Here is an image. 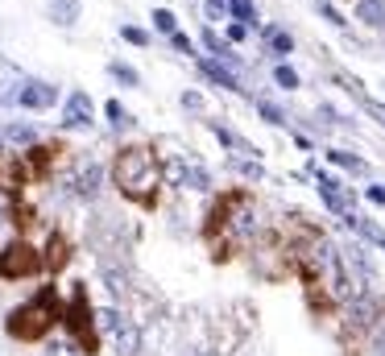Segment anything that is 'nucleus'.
Returning <instances> with one entry per match:
<instances>
[{
  "mask_svg": "<svg viewBox=\"0 0 385 356\" xmlns=\"http://www.w3.org/2000/svg\"><path fill=\"white\" fill-rule=\"evenodd\" d=\"M112 182L121 186V195H128L141 207L158 203V186H162V166L158 153L149 145H125L112 158Z\"/></svg>",
  "mask_w": 385,
  "mask_h": 356,
  "instance_id": "nucleus-1",
  "label": "nucleus"
},
{
  "mask_svg": "<svg viewBox=\"0 0 385 356\" xmlns=\"http://www.w3.org/2000/svg\"><path fill=\"white\" fill-rule=\"evenodd\" d=\"M62 319V303H58V290L54 286H42L29 303H21V307H13L8 319H4V331L13 336V340H21V344H38L46 340L50 331H54V323Z\"/></svg>",
  "mask_w": 385,
  "mask_h": 356,
  "instance_id": "nucleus-2",
  "label": "nucleus"
},
{
  "mask_svg": "<svg viewBox=\"0 0 385 356\" xmlns=\"http://www.w3.org/2000/svg\"><path fill=\"white\" fill-rule=\"evenodd\" d=\"M62 323H67L75 348H79L83 356L100 352V331H95V311H91V303H87V286H75L71 303L62 307Z\"/></svg>",
  "mask_w": 385,
  "mask_h": 356,
  "instance_id": "nucleus-3",
  "label": "nucleus"
},
{
  "mask_svg": "<svg viewBox=\"0 0 385 356\" xmlns=\"http://www.w3.org/2000/svg\"><path fill=\"white\" fill-rule=\"evenodd\" d=\"M34 273H42V253H38V249H34L25 236L0 249V278H4V282L34 278Z\"/></svg>",
  "mask_w": 385,
  "mask_h": 356,
  "instance_id": "nucleus-4",
  "label": "nucleus"
},
{
  "mask_svg": "<svg viewBox=\"0 0 385 356\" xmlns=\"http://www.w3.org/2000/svg\"><path fill=\"white\" fill-rule=\"evenodd\" d=\"M241 207H249V195H245V191H228V195H219V203L208 212V228H203V232L215 240V232H224L228 224L236 220Z\"/></svg>",
  "mask_w": 385,
  "mask_h": 356,
  "instance_id": "nucleus-5",
  "label": "nucleus"
},
{
  "mask_svg": "<svg viewBox=\"0 0 385 356\" xmlns=\"http://www.w3.org/2000/svg\"><path fill=\"white\" fill-rule=\"evenodd\" d=\"M29 182L25 174V162H21V153H13V149H0V195H21V186Z\"/></svg>",
  "mask_w": 385,
  "mask_h": 356,
  "instance_id": "nucleus-6",
  "label": "nucleus"
},
{
  "mask_svg": "<svg viewBox=\"0 0 385 356\" xmlns=\"http://www.w3.org/2000/svg\"><path fill=\"white\" fill-rule=\"evenodd\" d=\"M58 153H62V145H29V149L21 153L29 182H46L50 170H54V158H58Z\"/></svg>",
  "mask_w": 385,
  "mask_h": 356,
  "instance_id": "nucleus-7",
  "label": "nucleus"
},
{
  "mask_svg": "<svg viewBox=\"0 0 385 356\" xmlns=\"http://www.w3.org/2000/svg\"><path fill=\"white\" fill-rule=\"evenodd\" d=\"M67 261H71V240H67L62 232H50V240H46V253H42V269L58 273Z\"/></svg>",
  "mask_w": 385,
  "mask_h": 356,
  "instance_id": "nucleus-8",
  "label": "nucleus"
},
{
  "mask_svg": "<svg viewBox=\"0 0 385 356\" xmlns=\"http://www.w3.org/2000/svg\"><path fill=\"white\" fill-rule=\"evenodd\" d=\"M17 100H21V108H50L54 100H58V88H50V83H25V88L17 91Z\"/></svg>",
  "mask_w": 385,
  "mask_h": 356,
  "instance_id": "nucleus-9",
  "label": "nucleus"
},
{
  "mask_svg": "<svg viewBox=\"0 0 385 356\" xmlns=\"http://www.w3.org/2000/svg\"><path fill=\"white\" fill-rule=\"evenodd\" d=\"M67 129H83L91 125V100H87V91H75L71 100H67V121H62Z\"/></svg>",
  "mask_w": 385,
  "mask_h": 356,
  "instance_id": "nucleus-10",
  "label": "nucleus"
},
{
  "mask_svg": "<svg viewBox=\"0 0 385 356\" xmlns=\"http://www.w3.org/2000/svg\"><path fill=\"white\" fill-rule=\"evenodd\" d=\"M319 195H323V203H327L332 212H340V216H348V212H352L348 195L340 191V182H336L332 174H319Z\"/></svg>",
  "mask_w": 385,
  "mask_h": 356,
  "instance_id": "nucleus-11",
  "label": "nucleus"
},
{
  "mask_svg": "<svg viewBox=\"0 0 385 356\" xmlns=\"http://www.w3.org/2000/svg\"><path fill=\"white\" fill-rule=\"evenodd\" d=\"M336 83H340V88L348 91V95H352V100H356V104H360V108H365L369 116H373V121H381V125H385V104H377V100H369V95H365V88H360L356 79H344V75H340Z\"/></svg>",
  "mask_w": 385,
  "mask_h": 356,
  "instance_id": "nucleus-12",
  "label": "nucleus"
},
{
  "mask_svg": "<svg viewBox=\"0 0 385 356\" xmlns=\"http://www.w3.org/2000/svg\"><path fill=\"white\" fill-rule=\"evenodd\" d=\"M348 319H352L356 327H369L373 319H381V307H377V299H352V307H348Z\"/></svg>",
  "mask_w": 385,
  "mask_h": 356,
  "instance_id": "nucleus-13",
  "label": "nucleus"
},
{
  "mask_svg": "<svg viewBox=\"0 0 385 356\" xmlns=\"http://www.w3.org/2000/svg\"><path fill=\"white\" fill-rule=\"evenodd\" d=\"M137 348H141V331H137L128 319H121V323H116V352H121V356H133Z\"/></svg>",
  "mask_w": 385,
  "mask_h": 356,
  "instance_id": "nucleus-14",
  "label": "nucleus"
},
{
  "mask_svg": "<svg viewBox=\"0 0 385 356\" xmlns=\"http://www.w3.org/2000/svg\"><path fill=\"white\" fill-rule=\"evenodd\" d=\"M356 21H365V25H385V0H356Z\"/></svg>",
  "mask_w": 385,
  "mask_h": 356,
  "instance_id": "nucleus-15",
  "label": "nucleus"
},
{
  "mask_svg": "<svg viewBox=\"0 0 385 356\" xmlns=\"http://www.w3.org/2000/svg\"><path fill=\"white\" fill-rule=\"evenodd\" d=\"M100 178H104V170H100V166H95V162H87L83 170H79V178H75V191H79V195H87V199H91V195H95V191H100Z\"/></svg>",
  "mask_w": 385,
  "mask_h": 356,
  "instance_id": "nucleus-16",
  "label": "nucleus"
},
{
  "mask_svg": "<svg viewBox=\"0 0 385 356\" xmlns=\"http://www.w3.org/2000/svg\"><path fill=\"white\" fill-rule=\"evenodd\" d=\"M50 17L58 25H75L79 21V0H50Z\"/></svg>",
  "mask_w": 385,
  "mask_h": 356,
  "instance_id": "nucleus-17",
  "label": "nucleus"
},
{
  "mask_svg": "<svg viewBox=\"0 0 385 356\" xmlns=\"http://www.w3.org/2000/svg\"><path fill=\"white\" fill-rule=\"evenodd\" d=\"M203 75H208V79H215L219 88H232V91H241V83H236V75H232V71H224L219 62H203Z\"/></svg>",
  "mask_w": 385,
  "mask_h": 356,
  "instance_id": "nucleus-18",
  "label": "nucleus"
},
{
  "mask_svg": "<svg viewBox=\"0 0 385 356\" xmlns=\"http://www.w3.org/2000/svg\"><path fill=\"white\" fill-rule=\"evenodd\" d=\"M8 220L25 232V228H34V224H38V216H34V207H29V203H13V207H8Z\"/></svg>",
  "mask_w": 385,
  "mask_h": 356,
  "instance_id": "nucleus-19",
  "label": "nucleus"
},
{
  "mask_svg": "<svg viewBox=\"0 0 385 356\" xmlns=\"http://www.w3.org/2000/svg\"><path fill=\"white\" fill-rule=\"evenodd\" d=\"M228 13L241 21V25H249V21H257V8H253V0H228Z\"/></svg>",
  "mask_w": 385,
  "mask_h": 356,
  "instance_id": "nucleus-20",
  "label": "nucleus"
},
{
  "mask_svg": "<svg viewBox=\"0 0 385 356\" xmlns=\"http://www.w3.org/2000/svg\"><path fill=\"white\" fill-rule=\"evenodd\" d=\"M327 158H332L336 166H344V170H352V174H365V162H360V158H352V153H344V149H332Z\"/></svg>",
  "mask_w": 385,
  "mask_h": 356,
  "instance_id": "nucleus-21",
  "label": "nucleus"
},
{
  "mask_svg": "<svg viewBox=\"0 0 385 356\" xmlns=\"http://www.w3.org/2000/svg\"><path fill=\"white\" fill-rule=\"evenodd\" d=\"M265 38H269V46H273L278 54H290V50H295V38H290L286 29H265Z\"/></svg>",
  "mask_w": 385,
  "mask_h": 356,
  "instance_id": "nucleus-22",
  "label": "nucleus"
},
{
  "mask_svg": "<svg viewBox=\"0 0 385 356\" xmlns=\"http://www.w3.org/2000/svg\"><path fill=\"white\" fill-rule=\"evenodd\" d=\"M203 46H208L212 54H219V58H232L228 42H219V34H215V29H203Z\"/></svg>",
  "mask_w": 385,
  "mask_h": 356,
  "instance_id": "nucleus-23",
  "label": "nucleus"
},
{
  "mask_svg": "<svg viewBox=\"0 0 385 356\" xmlns=\"http://www.w3.org/2000/svg\"><path fill=\"white\" fill-rule=\"evenodd\" d=\"M273 79H278V88H286V91L299 88V75H295L290 67H278V71H273Z\"/></svg>",
  "mask_w": 385,
  "mask_h": 356,
  "instance_id": "nucleus-24",
  "label": "nucleus"
},
{
  "mask_svg": "<svg viewBox=\"0 0 385 356\" xmlns=\"http://www.w3.org/2000/svg\"><path fill=\"white\" fill-rule=\"evenodd\" d=\"M154 25H158L162 34H174V25H178V21H174L170 8H158V13H154Z\"/></svg>",
  "mask_w": 385,
  "mask_h": 356,
  "instance_id": "nucleus-25",
  "label": "nucleus"
},
{
  "mask_svg": "<svg viewBox=\"0 0 385 356\" xmlns=\"http://www.w3.org/2000/svg\"><path fill=\"white\" fill-rule=\"evenodd\" d=\"M108 71H112V75H116L121 83H128V88H137V71H133V67H121V62H112Z\"/></svg>",
  "mask_w": 385,
  "mask_h": 356,
  "instance_id": "nucleus-26",
  "label": "nucleus"
},
{
  "mask_svg": "<svg viewBox=\"0 0 385 356\" xmlns=\"http://www.w3.org/2000/svg\"><path fill=\"white\" fill-rule=\"evenodd\" d=\"M257 108H261V116H265V121H269V125H286V116H282V112H278V108H273V104H269V100H261V104H257Z\"/></svg>",
  "mask_w": 385,
  "mask_h": 356,
  "instance_id": "nucleus-27",
  "label": "nucleus"
},
{
  "mask_svg": "<svg viewBox=\"0 0 385 356\" xmlns=\"http://www.w3.org/2000/svg\"><path fill=\"white\" fill-rule=\"evenodd\" d=\"M121 38H125V42H133V46H145V42H149V34H145V29H137V25H125V29H121Z\"/></svg>",
  "mask_w": 385,
  "mask_h": 356,
  "instance_id": "nucleus-28",
  "label": "nucleus"
},
{
  "mask_svg": "<svg viewBox=\"0 0 385 356\" xmlns=\"http://www.w3.org/2000/svg\"><path fill=\"white\" fill-rule=\"evenodd\" d=\"M4 137H8V141H34V129H25V125H8Z\"/></svg>",
  "mask_w": 385,
  "mask_h": 356,
  "instance_id": "nucleus-29",
  "label": "nucleus"
},
{
  "mask_svg": "<svg viewBox=\"0 0 385 356\" xmlns=\"http://www.w3.org/2000/svg\"><path fill=\"white\" fill-rule=\"evenodd\" d=\"M108 121H112V125H128L125 108H121V104H116V100H108Z\"/></svg>",
  "mask_w": 385,
  "mask_h": 356,
  "instance_id": "nucleus-30",
  "label": "nucleus"
},
{
  "mask_svg": "<svg viewBox=\"0 0 385 356\" xmlns=\"http://www.w3.org/2000/svg\"><path fill=\"white\" fill-rule=\"evenodd\" d=\"M50 356H83L75 344H50Z\"/></svg>",
  "mask_w": 385,
  "mask_h": 356,
  "instance_id": "nucleus-31",
  "label": "nucleus"
},
{
  "mask_svg": "<svg viewBox=\"0 0 385 356\" xmlns=\"http://www.w3.org/2000/svg\"><path fill=\"white\" fill-rule=\"evenodd\" d=\"M170 42H174V50H182V54H191V38H187V34H178V29H174V34H170Z\"/></svg>",
  "mask_w": 385,
  "mask_h": 356,
  "instance_id": "nucleus-32",
  "label": "nucleus"
},
{
  "mask_svg": "<svg viewBox=\"0 0 385 356\" xmlns=\"http://www.w3.org/2000/svg\"><path fill=\"white\" fill-rule=\"evenodd\" d=\"M224 13H228V4H224V0H208V17H215V21H219Z\"/></svg>",
  "mask_w": 385,
  "mask_h": 356,
  "instance_id": "nucleus-33",
  "label": "nucleus"
},
{
  "mask_svg": "<svg viewBox=\"0 0 385 356\" xmlns=\"http://www.w3.org/2000/svg\"><path fill=\"white\" fill-rule=\"evenodd\" d=\"M245 34H249V25H241V21L228 29V38H232V42H245Z\"/></svg>",
  "mask_w": 385,
  "mask_h": 356,
  "instance_id": "nucleus-34",
  "label": "nucleus"
},
{
  "mask_svg": "<svg viewBox=\"0 0 385 356\" xmlns=\"http://www.w3.org/2000/svg\"><path fill=\"white\" fill-rule=\"evenodd\" d=\"M369 199H373V203H385V186H373V191H369Z\"/></svg>",
  "mask_w": 385,
  "mask_h": 356,
  "instance_id": "nucleus-35",
  "label": "nucleus"
},
{
  "mask_svg": "<svg viewBox=\"0 0 385 356\" xmlns=\"http://www.w3.org/2000/svg\"><path fill=\"white\" fill-rule=\"evenodd\" d=\"M377 336H381V352H385V315H381V331Z\"/></svg>",
  "mask_w": 385,
  "mask_h": 356,
  "instance_id": "nucleus-36",
  "label": "nucleus"
},
{
  "mask_svg": "<svg viewBox=\"0 0 385 356\" xmlns=\"http://www.w3.org/2000/svg\"><path fill=\"white\" fill-rule=\"evenodd\" d=\"M0 224H8V212H4V207H0Z\"/></svg>",
  "mask_w": 385,
  "mask_h": 356,
  "instance_id": "nucleus-37",
  "label": "nucleus"
}]
</instances>
